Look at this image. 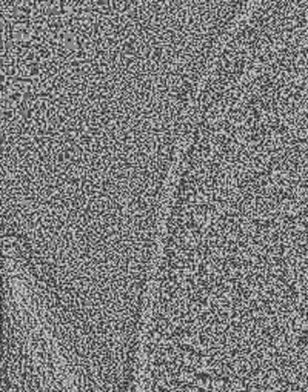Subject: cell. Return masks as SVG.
<instances>
[{
	"mask_svg": "<svg viewBox=\"0 0 308 392\" xmlns=\"http://www.w3.org/2000/svg\"><path fill=\"white\" fill-rule=\"evenodd\" d=\"M114 83H116V82H114ZM171 86H173V85H171ZM174 91H176V89H174ZM110 92H111V91H110ZM114 92H116V91H114ZM181 92H182V91H181ZM179 95L182 97V99H187V97H185V95H188V94L185 92V95H184V94H179ZM181 97H179V100H176V102H182V100H181ZM171 100H173V99H171ZM167 102H170V100H167ZM164 103H165V102L162 100V103H161V105H164ZM170 103H173V102H170ZM165 105H167V103H165Z\"/></svg>",
	"mask_w": 308,
	"mask_h": 392,
	"instance_id": "1",
	"label": "cell"
}]
</instances>
